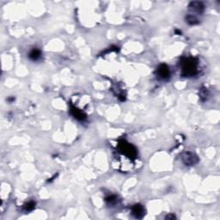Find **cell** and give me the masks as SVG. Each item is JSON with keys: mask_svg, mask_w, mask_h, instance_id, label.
I'll return each mask as SVG.
<instances>
[{"mask_svg": "<svg viewBox=\"0 0 220 220\" xmlns=\"http://www.w3.org/2000/svg\"><path fill=\"white\" fill-rule=\"evenodd\" d=\"M158 72H159V76L162 78H166L169 75V71L166 65H161L158 69Z\"/></svg>", "mask_w": 220, "mask_h": 220, "instance_id": "cell-3", "label": "cell"}, {"mask_svg": "<svg viewBox=\"0 0 220 220\" xmlns=\"http://www.w3.org/2000/svg\"><path fill=\"white\" fill-rule=\"evenodd\" d=\"M183 161L187 165H193L197 162V159L193 154H192L190 152H187L183 155Z\"/></svg>", "mask_w": 220, "mask_h": 220, "instance_id": "cell-1", "label": "cell"}, {"mask_svg": "<svg viewBox=\"0 0 220 220\" xmlns=\"http://www.w3.org/2000/svg\"><path fill=\"white\" fill-rule=\"evenodd\" d=\"M40 55H41L40 51H38V50H33L32 52H30L29 57L32 58V59H37V58L40 57Z\"/></svg>", "mask_w": 220, "mask_h": 220, "instance_id": "cell-4", "label": "cell"}, {"mask_svg": "<svg viewBox=\"0 0 220 220\" xmlns=\"http://www.w3.org/2000/svg\"><path fill=\"white\" fill-rule=\"evenodd\" d=\"M133 214L135 215L136 218H142L144 215V208L141 206H135L133 209Z\"/></svg>", "mask_w": 220, "mask_h": 220, "instance_id": "cell-2", "label": "cell"}]
</instances>
